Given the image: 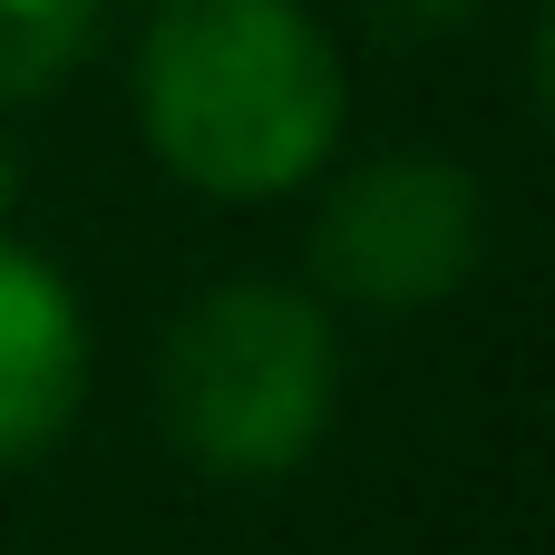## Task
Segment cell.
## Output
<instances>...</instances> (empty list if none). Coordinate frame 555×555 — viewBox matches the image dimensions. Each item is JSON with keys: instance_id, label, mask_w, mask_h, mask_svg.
<instances>
[{"instance_id": "52a82bcc", "label": "cell", "mask_w": 555, "mask_h": 555, "mask_svg": "<svg viewBox=\"0 0 555 555\" xmlns=\"http://www.w3.org/2000/svg\"><path fill=\"white\" fill-rule=\"evenodd\" d=\"M10 205H20V156L0 146V224H10Z\"/></svg>"}, {"instance_id": "3957f363", "label": "cell", "mask_w": 555, "mask_h": 555, "mask_svg": "<svg viewBox=\"0 0 555 555\" xmlns=\"http://www.w3.org/2000/svg\"><path fill=\"white\" fill-rule=\"evenodd\" d=\"M478 234H488L478 176L439 146H400V156L351 166L322 195L312 273L351 312H429L478 273Z\"/></svg>"}, {"instance_id": "5b68a950", "label": "cell", "mask_w": 555, "mask_h": 555, "mask_svg": "<svg viewBox=\"0 0 555 555\" xmlns=\"http://www.w3.org/2000/svg\"><path fill=\"white\" fill-rule=\"evenodd\" d=\"M98 10H107V0H0V107L49 98V88L88 59Z\"/></svg>"}, {"instance_id": "277c9868", "label": "cell", "mask_w": 555, "mask_h": 555, "mask_svg": "<svg viewBox=\"0 0 555 555\" xmlns=\"http://www.w3.org/2000/svg\"><path fill=\"white\" fill-rule=\"evenodd\" d=\"M78 390H88V332L68 283L39 254L0 244V468L59 449L78 420Z\"/></svg>"}, {"instance_id": "6da1fadb", "label": "cell", "mask_w": 555, "mask_h": 555, "mask_svg": "<svg viewBox=\"0 0 555 555\" xmlns=\"http://www.w3.org/2000/svg\"><path fill=\"white\" fill-rule=\"evenodd\" d=\"M137 127L205 195H293L341 137V59L302 0H166L137 49Z\"/></svg>"}, {"instance_id": "7a4b0ae2", "label": "cell", "mask_w": 555, "mask_h": 555, "mask_svg": "<svg viewBox=\"0 0 555 555\" xmlns=\"http://www.w3.org/2000/svg\"><path fill=\"white\" fill-rule=\"evenodd\" d=\"M341 341L332 312L293 283H215L185 302L156 361V400L176 449L205 478H283L332 429Z\"/></svg>"}, {"instance_id": "8992f818", "label": "cell", "mask_w": 555, "mask_h": 555, "mask_svg": "<svg viewBox=\"0 0 555 555\" xmlns=\"http://www.w3.org/2000/svg\"><path fill=\"white\" fill-rule=\"evenodd\" d=\"M478 0H390V29H459Z\"/></svg>"}]
</instances>
